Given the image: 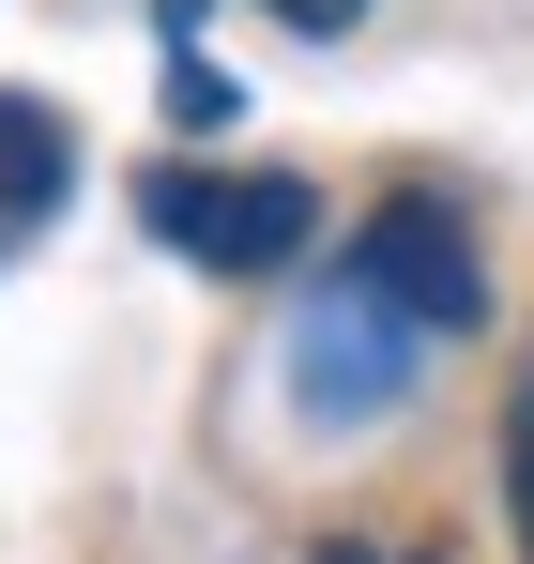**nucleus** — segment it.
Segmentation results:
<instances>
[{
	"mask_svg": "<svg viewBox=\"0 0 534 564\" xmlns=\"http://www.w3.org/2000/svg\"><path fill=\"white\" fill-rule=\"evenodd\" d=\"M138 229L169 260H199V275H290L321 245V198L290 184V169H153L138 184Z\"/></svg>",
	"mask_w": 534,
	"mask_h": 564,
	"instance_id": "1",
	"label": "nucleus"
},
{
	"mask_svg": "<svg viewBox=\"0 0 534 564\" xmlns=\"http://www.w3.org/2000/svg\"><path fill=\"white\" fill-rule=\"evenodd\" d=\"M413 367H428V336H413V321H397L352 260L306 290V321H290V381H306V412H321V427L397 412V397H413Z\"/></svg>",
	"mask_w": 534,
	"mask_h": 564,
	"instance_id": "2",
	"label": "nucleus"
},
{
	"mask_svg": "<svg viewBox=\"0 0 534 564\" xmlns=\"http://www.w3.org/2000/svg\"><path fill=\"white\" fill-rule=\"evenodd\" d=\"M337 260H352V275L382 290V305H397V321H413L428 351H458V336L489 321V275H473V229H458V214H444L428 184H397V198H382V214L352 229V245H337Z\"/></svg>",
	"mask_w": 534,
	"mask_h": 564,
	"instance_id": "3",
	"label": "nucleus"
},
{
	"mask_svg": "<svg viewBox=\"0 0 534 564\" xmlns=\"http://www.w3.org/2000/svg\"><path fill=\"white\" fill-rule=\"evenodd\" d=\"M62 198H77V138H62V107H46V93H0V260H15Z\"/></svg>",
	"mask_w": 534,
	"mask_h": 564,
	"instance_id": "4",
	"label": "nucleus"
},
{
	"mask_svg": "<svg viewBox=\"0 0 534 564\" xmlns=\"http://www.w3.org/2000/svg\"><path fill=\"white\" fill-rule=\"evenodd\" d=\"M504 519H520V564H534V367L504 397Z\"/></svg>",
	"mask_w": 534,
	"mask_h": 564,
	"instance_id": "5",
	"label": "nucleus"
},
{
	"mask_svg": "<svg viewBox=\"0 0 534 564\" xmlns=\"http://www.w3.org/2000/svg\"><path fill=\"white\" fill-rule=\"evenodd\" d=\"M169 122H229V77H214L199 46H169Z\"/></svg>",
	"mask_w": 534,
	"mask_h": 564,
	"instance_id": "6",
	"label": "nucleus"
},
{
	"mask_svg": "<svg viewBox=\"0 0 534 564\" xmlns=\"http://www.w3.org/2000/svg\"><path fill=\"white\" fill-rule=\"evenodd\" d=\"M275 15H290V31H352L366 0H275Z\"/></svg>",
	"mask_w": 534,
	"mask_h": 564,
	"instance_id": "7",
	"label": "nucleus"
},
{
	"mask_svg": "<svg viewBox=\"0 0 534 564\" xmlns=\"http://www.w3.org/2000/svg\"><path fill=\"white\" fill-rule=\"evenodd\" d=\"M321 564H413V550H321Z\"/></svg>",
	"mask_w": 534,
	"mask_h": 564,
	"instance_id": "8",
	"label": "nucleus"
}]
</instances>
